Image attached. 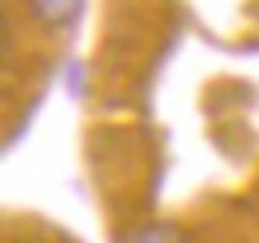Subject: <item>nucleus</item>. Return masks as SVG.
Segmentation results:
<instances>
[{
	"instance_id": "nucleus-1",
	"label": "nucleus",
	"mask_w": 259,
	"mask_h": 243,
	"mask_svg": "<svg viewBox=\"0 0 259 243\" xmlns=\"http://www.w3.org/2000/svg\"><path fill=\"white\" fill-rule=\"evenodd\" d=\"M32 8L44 16V20H72L76 16V8H80V0H32Z\"/></svg>"
},
{
	"instance_id": "nucleus-2",
	"label": "nucleus",
	"mask_w": 259,
	"mask_h": 243,
	"mask_svg": "<svg viewBox=\"0 0 259 243\" xmlns=\"http://www.w3.org/2000/svg\"><path fill=\"white\" fill-rule=\"evenodd\" d=\"M136 243H176V235H171L167 227H152V231H144Z\"/></svg>"
}]
</instances>
